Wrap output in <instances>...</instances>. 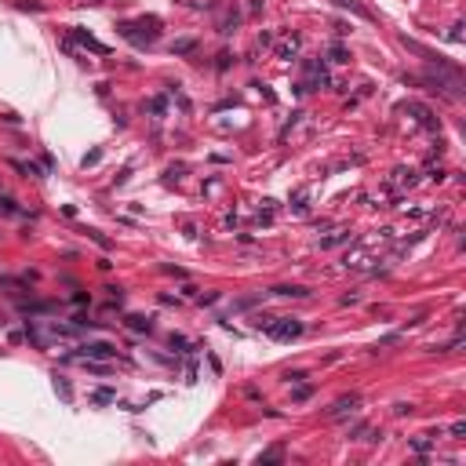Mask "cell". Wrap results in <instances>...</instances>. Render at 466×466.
<instances>
[{
    "mask_svg": "<svg viewBox=\"0 0 466 466\" xmlns=\"http://www.w3.org/2000/svg\"><path fill=\"white\" fill-rule=\"evenodd\" d=\"M81 350H84V357H95V361H110V357H117V346H110V343H84Z\"/></svg>",
    "mask_w": 466,
    "mask_h": 466,
    "instance_id": "obj_2",
    "label": "cell"
},
{
    "mask_svg": "<svg viewBox=\"0 0 466 466\" xmlns=\"http://www.w3.org/2000/svg\"><path fill=\"white\" fill-rule=\"evenodd\" d=\"M259 328H266L273 339H299V335H302V324H299V321H288V317H277V321H259Z\"/></svg>",
    "mask_w": 466,
    "mask_h": 466,
    "instance_id": "obj_1",
    "label": "cell"
},
{
    "mask_svg": "<svg viewBox=\"0 0 466 466\" xmlns=\"http://www.w3.org/2000/svg\"><path fill=\"white\" fill-rule=\"evenodd\" d=\"M95 401H99V405H106V401H113V390H99V394H95Z\"/></svg>",
    "mask_w": 466,
    "mask_h": 466,
    "instance_id": "obj_5",
    "label": "cell"
},
{
    "mask_svg": "<svg viewBox=\"0 0 466 466\" xmlns=\"http://www.w3.org/2000/svg\"><path fill=\"white\" fill-rule=\"evenodd\" d=\"M128 328H135V332H149L153 324H149L146 317H138V314H131V317H128Z\"/></svg>",
    "mask_w": 466,
    "mask_h": 466,
    "instance_id": "obj_3",
    "label": "cell"
},
{
    "mask_svg": "<svg viewBox=\"0 0 466 466\" xmlns=\"http://www.w3.org/2000/svg\"><path fill=\"white\" fill-rule=\"evenodd\" d=\"M55 390H58V394H62V397H66V401H69V397H73V394H69V386H66V382H62V379H55Z\"/></svg>",
    "mask_w": 466,
    "mask_h": 466,
    "instance_id": "obj_4",
    "label": "cell"
}]
</instances>
